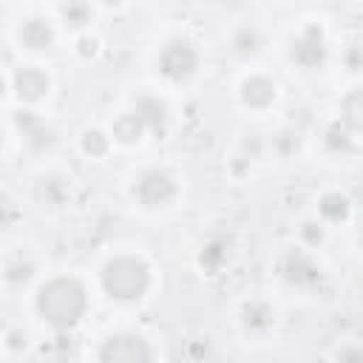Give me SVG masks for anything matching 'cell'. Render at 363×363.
<instances>
[{"mask_svg":"<svg viewBox=\"0 0 363 363\" xmlns=\"http://www.w3.org/2000/svg\"><path fill=\"white\" fill-rule=\"evenodd\" d=\"M85 306H88V292L74 275H57L45 281L37 292V312L54 326L77 323Z\"/></svg>","mask_w":363,"mask_h":363,"instance_id":"cell-1","label":"cell"},{"mask_svg":"<svg viewBox=\"0 0 363 363\" xmlns=\"http://www.w3.org/2000/svg\"><path fill=\"white\" fill-rule=\"evenodd\" d=\"M99 278L113 301H139L150 286V267L139 255H113L105 261Z\"/></svg>","mask_w":363,"mask_h":363,"instance_id":"cell-2","label":"cell"},{"mask_svg":"<svg viewBox=\"0 0 363 363\" xmlns=\"http://www.w3.org/2000/svg\"><path fill=\"white\" fill-rule=\"evenodd\" d=\"M286 57L301 71H320L326 65V60H329V45H326L323 28L318 23L301 26L298 34L286 45Z\"/></svg>","mask_w":363,"mask_h":363,"instance_id":"cell-3","label":"cell"},{"mask_svg":"<svg viewBox=\"0 0 363 363\" xmlns=\"http://www.w3.org/2000/svg\"><path fill=\"white\" fill-rule=\"evenodd\" d=\"M176 196H179V182L162 167H147L133 182V199L145 210H162L173 204Z\"/></svg>","mask_w":363,"mask_h":363,"instance_id":"cell-4","label":"cell"},{"mask_svg":"<svg viewBox=\"0 0 363 363\" xmlns=\"http://www.w3.org/2000/svg\"><path fill=\"white\" fill-rule=\"evenodd\" d=\"M156 68L164 79L170 82H182L187 79L190 74H196L199 68V51L193 43L187 40H170L159 48V57H156Z\"/></svg>","mask_w":363,"mask_h":363,"instance_id":"cell-5","label":"cell"},{"mask_svg":"<svg viewBox=\"0 0 363 363\" xmlns=\"http://www.w3.org/2000/svg\"><path fill=\"white\" fill-rule=\"evenodd\" d=\"M6 85H9V94H14L20 99V105H37L51 91V79H48V74H45L43 65H17V68H9Z\"/></svg>","mask_w":363,"mask_h":363,"instance_id":"cell-6","label":"cell"},{"mask_svg":"<svg viewBox=\"0 0 363 363\" xmlns=\"http://www.w3.org/2000/svg\"><path fill=\"white\" fill-rule=\"evenodd\" d=\"M99 360L105 363H136V360H150V349L145 346L142 337L136 335H113L102 343Z\"/></svg>","mask_w":363,"mask_h":363,"instance_id":"cell-7","label":"cell"},{"mask_svg":"<svg viewBox=\"0 0 363 363\" xmlns=\"http://www.w3.org/2000/svg\"><path fill=\"white\" fill-rule=\"evenodd\" d=\"M54 40H57V28L43 14H28L17 26V43L28 51H45L54 45Z\"/></svg>","mask_w":363,"mask_h":363,"instance_id":"cell-8","label":"cell"},{"mask_svg":"<svg viewBox=\"0 0 363 363\" xmlns=\"http://www.w3.org/2000/svg\"><path fill=\"white\" fill-rule=\"evenodd\" d=\"M278 96V85L264 74H250L238 85V99L250 111H267Z\"/></svg>","mask_w":363,"mask_h":363,"instance_id":"cell-9","label":"cell"},{"mask_svg":"<svg viewBox=\"0 0 363 363\" xmlns=\"http://www.w3.org/2000/svg\"><path fill=\"white\" fill-rule=\"evenodd\" d=\"M142 125L147 128V133H153L156 139H162L167 133V119H170V111H167V102L159 99L156 94H139L133 99V108H130Z\"/></svg>","mask_w":363,"mask_h":363,"instance_id":"cell-10","label":"cell"},{"mask_svg":"<svg viewBox=\"0 0 363 363\" xmlns=\"http://www.w3.org/2000/svg\"><path fill=\"white\" fill-rule=\"evenodd\" d=\"M284 278H286L289 284H295V286L309 289V286H318V284H320L323 272H320L318 261H315L306 250H292V252L286 255V261H284Z\"/></svg>","mask_w":363,"mask_h":363,"instance_id":"cell-11","label":"cell"},{"mask_svg":"<svg viewBox=\"0 0 363 363\" xmlns=\"http://www.w3.org/2000/svg\"><path fill=\"white\" fill-rule=\"evenodd\" d=\"M352 133H363V85L352 88L340 99V116H337Z\"/></svg>","mask_w":363,"mask_h":363,"instance_id":"cell-12","label":"cell"},{"mask_svg":"<svg viewBox=\"0 0 363 363\" xmlns=\"http://www.w3.org/2000/svg\"><path fill=\"white\" fill-rule=\"evenodd\" d=\"M145 133H147V128L142 125V119H139L133 111L116 116L113 125H111V136H113V142H119V145H136Z\"/></svg>","mask_w":363,"mask_h":363,"instance_id":"cell-13","label":"cell"},{"mask_svg":"<svg viewBox=\"0 0 363 363\" xmlns=\"http://www.w3.org/2000/svg\"><path fill=\"white\" fill-rule=\"evenodd\" d=\"M34 272H37V267H34V261H31L23 250L9 252V255H6V261H3V278H6V284H11V286L26 284Z\"/></svg>","mask_w":363,"mask_h":363,"instance_id":"cell-14","label":"cell"},{"mask_svg":"<svg viewBox=\"0 0 363 363\" xmlns=\"http://www.w3.org/2000/svg\"><path fill=\"white\" fill-rule=\"evenodd\" d=\"M318 213H320L323 221L337 224V221H343L349 216V199L343 193H335V190L332 193H323L320 201H318Z\"/></svg>","mask_w":363,"mask_h":363,"instance_id":"cell-15","label":"cell"},{"mask_svg":"<svg viewBox=\"0 0 363 363\" xmlns=\"http://www.w3.org/2000/svg\"><path fill=\"white\" fill-rule=\"evenodd\" d=\"M91 3L88 0H62L60 3V20L68 28H85L91 23Z\"/></svg>","mask_w":363,"mask_h":363,"instance_id":"cell-16","label":"cell"},{"mask_svg":"<svg viewBox=\"0 0 363 363\" xmlns=\"http://www.w3.org/2000/svg\"><path fill=\"white\" fill-rule=\"evenodd\" d=\"M111 142H113L111 133H105V130H99V128H88V130H82L79 147H82L85 156H91V159H102V156L111 150Z\"/></svg>","mask_w":363,"mask_h":363,"instance_id":"cell-17","label":"cell"},{"mask_svg":"<svg viewBox=\"0 0 363 363\" xmlns=\"http://www.w3.org/2000/svg\"><path fill=\"white\" fill-rule=\"evenodd\" d=\"M323 142L335 150V153H346V150H352L354 147V142H352V130L337 119V122H332L326 130H323Z\"/></svg>","mask_w":363,"mask_h":363,"instance_id":"cell-18","label":"cell"},{"mask_svg":"<svg viewBox=\"0 0 363 363\" xmlns=\"http://www.w3.org/2000/svg\"><path fill=\"white\" fill-rule=\"evenodd\" d=\"M244 323L250 329H267L272 323V312L267 309V303H250L244 309Z\"/></svg>","mask_w":363,"mask_h":363,"instance_id":"cell-19","label":"cell"},{"mask_svg":"<svg viewBox=\"0 0 363 363\" xmlns=\"http://www.w3.org/2000/svg\"><path fill=\"white\" fill-rule=\"evenodd\" d=\"M199 264H201L207 272H216V269L224 264V247H221L218 241L207 244V247L201 250V255H199Z\"/></svg>","mask_w":363,"mask_h":363,"instance_id":"cell-20","label":"cell"},{"mask_svg":"<svg viewBox=\"0 0 363 363\" xmlns=\"http://www.w3.org/2000/svg\"><path fill=\"white\" fill-rule=\"evenodd\" d=\"M343 62L352 71H363V43H352L346 48V54H343Z\"/></svg>","mask_w":363,"mask_h":363,"instance_id":"cell-21","label":"cell"},{"mask_svg":"<svg viewBox=\"0 0 363 363\" xmlns=\"http://www.w3.org/2000/svg\"><path fill=\"white\" fill-rule=\"evenodd\" d=\"M96 51H99V40H96V37H91V34H79V37H77V54H79L82 60L94 57Z\"/></svg>","mask_w":363,"mask_h":363,"instance_id":"cell-22","label":"cell"},{"mask_svg":"<svg viewBox=\"0 0 363 363\" xmlns=\"http://www.w3.org/2000/svg\"><path fill=\"white\" fill-rule=\"evenodd\" d=\"M301 233H303V238H306V244H309V247H318V244L323 241V227H320V224H315V221H306Z\"/></svg>","mask_w":363,"mask_h":363,"instance_id":"cell-23","label":"cell"},{"mask_svg":"<svg viewBox=\"0 0 363 363\" xmlns=\"http://www.w3.org/2000/svg\"><path fill=\"white\" fill-rule=\"evenodd\" d=\"M99 3H102V6H108V9H116V6H122L125 0H99Z\"/></svg>","mask_w":363,"mask_h":363,"instance_id":"cell-24","label":"cell"},{"mask_svg":"<svg viewBox=\"0 0 363 363\" xmlns=\"http://www.w3.org/2000/svg\"><path fill=\"white\" fill-rule=\"evenodd\" d=\"M360 244H363V227H360Z\"/></svg>","mask_w":363,"mask_h":363,"instance_id":"cell-25","label":"cell"}]
</instances>
